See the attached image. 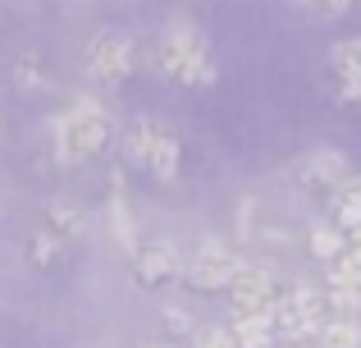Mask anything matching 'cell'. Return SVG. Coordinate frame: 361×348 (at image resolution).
Here are the masks:
<instances>
[{
  "label": "cell",
  "mask_w": 361,
  "mask_h": 348,
  "mask_svg": "<svg viewBox=\"0 0 361 348\" xmlns=\"http://www.w3.org/2000/svg\"><path fill=\"white\" fill-rule=\"evenodd\" d=\"M348 239H353V248L361 252V224H357V229H353V234H348Z\"/></svg>",
  "instance_id": "603a6c76"
},
{
  "label": "cell",
  "mask_w": 361,
  "mask_h": 348,
  "mask_svg": "<svg viewBox=\"0 0 361 348\" xmlns=\"http://www.w3.org/2000/svg\"><path fill=\"white\" fill-rule=\"evenodd\" d=\"M133 64H137V51H133V42L123 32H97L87 46V73L101 83V88H119L123 78L133 73Z\"/></svg>",
  "instance_id": "5b68a950"
},
{
  "label": "cell",
  "mask_w": 361,
  "mask_h": 348,
  "mask_svg": "<svg viewBox=\"0 0 361 348\" xmlns=\"http://www.w3.org/2000/svg\"><path fill=\"white\" fill-rule=\"evenodd\" d=\"M302 5H311L316 14H343V9L353 5V0H302Z\"/></svg>",
  "instance_id": "44dd1931"
},
{
  "label": "cell",
  "mask_w": 361,
  "mask_h": 348,
  "mask_svg": "<svg viewBox=\"0 0 361 348\" xmlns=\"http://www.w3.org/2000/svg\"><path fill=\"white\" fill-rule=\"evenodd\" d=\"M329 69H334L338 97H343V101H361V37L334 46V55H329Z\"/></svg>",
  "instance_id": "30bf717a"
},
{
  "label": "cell",
  "mask_w": 361,
  "mask_h": 348,
  "mask_svg": "<svg viewBox=\"0 0 361 348\" xmlns=\"http://www.w3.org/2000/svg\"><path fill=\"white\" fill-rule=\"evenodd\" d=\"M156 64L165 78L174 83H211L215 69H211V51H206V37L197 32L192 23H169L156 42Z\"/></svg>",
  "instance_id": "7a4b0ae2"
},
{
  "label": "cell",
  "mask_w": 361,
  "mask_h": 348,
  "mask_svg": "<svg viewBox=\"0 0 361 348\" xmlns=\"http://www.w3.org/2000/svg\"><path fill=\"white\" fill-rule=\"evenodd\" d=\"M353 248V239H348L343 234V224H316V229H311V252H316L320 261H338L343 257V252Z\"/></svg>",
  "instance_id": "9a60e30c"
},
{
  "label": "cell",
  "mask_w": 361,
  "mask_h": 348,
  "mask_svg": "<svg viewBox=\"0 0 361 348\" xmlns=\"http://www.w3.org/2000/svg\"><path fill=\"white\" fill-rule=\"evenodd\" d=\"M55 138H60V152L69 156V161H92V156H101L110 147L115 124H110V115L101 110L97 97H78L55 119Z\"/></svg>",
  "instance_id": "6da1fadb"
},
{
  "label": "cell",
  "mask_w": 361,
  "mask_h": 348,
  "mask_svg": "<svg viewBox=\"0 0 361 348\" xmlns=\"http://www.w3.org/2000/svg\"><path fill=\"white\" fill-rule=\"evenodd\" d=\"M334 220L343 224L348 234L361 224V174H348V184L334 193Z\"/></svg>",
  "instance_id": "5bb4252c"
},
{
  "label": "cell",
  "mask_w": 361,
  "mask_h": 348,
  "mask_svg": "<svg viewBox=\"0 0 361 348\" xmlns=\"http://www.w3.org/2000/svg\"><path fill=\"white\" fill-rule=\"evenodd\" d=\"M293 348H298V344H293Z\"/></svg>",
  "instance_id": "cb8c5ba5"
},
{
  "label": "cell",
  "mask_w": 361,
  "mask_h": 348,
  "mask_svg": "<svg viewBox=\"0 0 361 348\" xmlns=\"http://www.w3.org/2000/svg\"><path fill=\"white\" fill-rule=\"evenodd\" d=\"M110 234H115V243L123 252H137L142 239H137V224H133V211H128V197H123V188L115 184V193H110Z\"/></svg>",
  "instance_id": "7c38bea8"
},
{
  "label": "cell",
  "mask_w": 361,
  "mask_h": 348,
  "mask_svg": "<svg viewBox=\"0 0 361 348\" xmlns=\"http://www.w3.org/2000/svg\"><path fill=\"white\" fill-rule=\"evenodd\" d=\"M137 348H174L169 340H151V344H137Z\"/></svg>",
  "instance_id": "7402d4cb"
},
{
  "label": "cell",
  "mask_w": 361,
  "mask_h": 348,
  "mask_svg": "<svg viewBox=\"0 0 361 348\" xmlns=\"http://www.w3.org/2000/svg\"><path fill=\"white\" fill-rule=\"evenodd\" d=\"M316 340L320 348H361V316H329Z\"/></svg>",
  "instance_id": "4fadbf2b"
},
{
  "label": "cell",
  "mask_w": 361,
  "mask_h": 348,
  "mask_svg": "<svg viewBox=\"0 0 361 348\" xmlns=\"http://www.w3.org/2000/svg\"><path fill=\"white\" fill-rule=\"evenodd\" d=\"M329 289H361V252L348 248L338 261H329Z\"/></svg>",
  "instance_id": "2e32d148"
},
{
  "label": "cell",
  "mask_w": 361,
  "mask_h": 348,
  "mask_svg": "<svg viewBox=\"0 0 361 348\" xmlns=\"http://www.w3.org/2000/svg\"><path fill=\"white\" fill-rule=\"evenodd\" d=\"M165 321H169V330H174V335H188V330H192V316H188L183 307H165Z\"/></svg>",
  "instance_id": "ffe728a7"
},
{
  "label": "cell",
  "mask_w": 361,
  "mask_h": 348,
  "mask_svg": "<svg viewBox=\"0 0 361 348\" xmlns=\"http://www.w3.org/2000/svg\"><path fill=\"white\" fill-rule=\"evenodd\" d=\"M274 321H279V335H283V340H293V344L316 340V335L325 330V321H329V289H320V284H293L288 294H283Z\"/></svg>",
  "instance_id": "3957f363"
},
{
  "label": "cell",
  "mask_w": 361,
  "mask_h": 348,
  "mask_svg": "<svg viewBox=\"0 0 361 348\" xmlns=\"http://www.w3.org/2000/svg\"><path fill=\"white\" fill-rule=\"evenodd\" d=\"M192 348H238V340H233V330H220V325H211V330L197 335Z\"/></svg>",
  "instance_id": "d6986e66"
},
{
  "label": "cell",
  "mask_w": 361,
  "mask_h": 348,
  "mask_svg": "<svg viewBox=\"0 0 361 348\" xmlns=\"http://www.w3.org/2000/svg\"><path fill=\"white\" fill-rule=\"evenodd\" d=\"M60 234H51V229H46V234H37V243H32V248H27V261H32V266H51V261L55 257H60Z\"/></svg>",
  "instance_id": "ac0fdd59"
},
{
  "label": "cell",
  "mask_w": 361,
  "mask_h": 348,
  "mask_svg": "<svg viewBox=\"0 0 361 348\" xmlns=\"http://www.w3.org/2000/svg\"><path fill=\"white\" fill-rule=\"evenodd\" d=\"M128 156L137 165H147L156 179H174V170H178V138L169 133L165 124H156V119H142V124L128 133Z\"/></svg>",
  "instance_id": "277c9868"
},
{
  "label": "cell",
  "mask_w": 361,
  "mask_h": 348,
  "mask_svg": "<svg viewBox=\"0 0 361 348\" xmlns=\"http://www.w3.org/2000/svg\"><path fill=\"white\" fill-rule=\"evenodd\" d=\"M133 275L137 284H165V280L183 275V257L174 252V243H142L133 252Z\"/></svg>",
  "instance_id": "9c48e42d"
},
{
  "label": "cell",
  "mask_w": 361,
  "mask_h": 348,
  "mask_svg": "<svg viewBox=\"0 0 361 348\" xmlns=\"http://www.w3.org/2000/svg\"><path fill=\"white\" fill-rule=\"evenodd\" d=\"M298 184L307 188V193H316V197L338 193V188L348 184V161H343V152H329V147L311 152L307 161L298 165Z\"/></svg>",
  "instance_id": "ba28073f"
},
{
  "label": "cell",
  "mask_w": 361,
  "mask_h": 348,
  "mask_svg": "<svg viewBox=\"0 0 361 348\" xmlns=\"http://www.w3.org/2000/svg\"><path fill=\"white\" fill-rule=\"evenodd\" d=\"M229 294H233V312H279L288 289H279V280L270 270L243 266V275L229 284Z\"/></svg>",
  "instance_id": "52a82bcc"
},
{
  "label": "cell",
  "mask_w": 361,
  "mask_h": 348,
  "mask_svg": "<svg viewBox=\"0 0 361 348\" xmlns=\"http://www.w3.org/2000/svg\"><path fill=\"white\" fill-rule=\"evenodd\" d=\"M238 275H243V257L233 248H224V243H206L183 270V280L192 289H202V294H220V289H229Z\"/></svg>",
  "instance_id": "8992f818"
},
{
  "label": "cell",
  "mask_w": 361,
  "mask_h": 348,
  "mask_svg": "<svg viewBox=\"0 0 361 348\" xmlns=\"http://www.w3.org/2000/svg\"><path fill=\"white\" fill-rule=\"evenodd\" d=\"M46 224H51V234H60V239H73V234L82 229V211H78V206L55 202L51 211H46Z\"/></svg>",
  "instance_id": "e0dca14e"
},
{
  "label": "cell",
  "mask_w": 361,
  "mask_h": 348,
  "mask_svg": "<svg viewBox=\"0 0 361 348\" xmlns=\"http://www.w3.org/2000/svg\"><path fill=\"white\" fill-rule=\"evenodd\" d=\"M274 335H279L274 312H238L233 316V340H238V348H270Z\"/></svg>",
  "instance_id": "8fae6325"
}]
</instances>
